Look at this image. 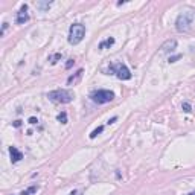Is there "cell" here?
<instances>
[{
  "mask_svg": "<svg viewBox=\"0 0 195 195\" xmlns=\"http://www.w3.org/2000/svg\"><path fill=\"white\" fill-rule=\"evenodd\" d=\"M194 19H195V14L190 11H184V12H181V14H178V17H177V20H175L177 31H178V32H188L190 29V26H192V23H194Z\"/></svg>",
  "mask_w": 195,
  "mask_h": 195,
  "instance_id": "1",
  "label": "cell"
},
{
  "mask_svg": "<svg viewBox=\"0 0 195 195\" xmlns=\"http://www.w3.org/2000/svg\"><path fill=\"white\" fill-rule=\"evenodd\" d=\"M47 98L52 102H56V104H69L73 101V92L66 90V88H60V90L49 92Z\"/></svg>",
  "mask_w": 195,
  "mask_h": 195,
  "instance_id": "2",
  "label": "cell"
},
{
  "mask_svg": "<svg viewBox=\"0 0 195 195\" xmlns=\"http://www.w3.org/2000/svg\"><path fill=\"white\" fill-rule=\"evenodd\" d=\"M86 35V26L81 23H73L69 29V43L70 44H79Z\"/></svg>",
  "mask_w": 195,
  "mask_h": 195,
  "instance_id": "3",
  "label": "cell"
},
{
  "mask_svg": "<svg viewBox=\"0 0 195 195\" xmlns=\"http://www.w3.org/2000/svg\"><path fill=\"white\" fill-rule=\"evenodd\" d=\"M90 99L96 104H107L114 99V93L111 90H95L92 92Z\"/></svg>",
  "mask_w": 195,
  "mask_h": 195,
  "instance_id": "4",
  "label": "cell"
},
{
  "mask_svg": "<svg viewBox=\"0 0 195 195\" xmlns=\"http://www.w3.org/2000/svg\"><path fill=\"white\" fill-rule=\"evenodd\" d=\"M113 73L116 75L119 79H122V81L131 79V72H130V69H128L125 64H114V66H111L107 75H113Z\"/></svg>",
  "mask_w": 195,
  "mask_h": 195,
  "instance_id": "5",
  "label": "cell"
},
{
  "mask_svg": "<svg viewBox=\"0 0 195 195\" xmlns=\"http://www.w3.org/2000/svg\"><path fill=\"white\" fill-rule=\"evenodd\" d=\"M175 49H177V40L169 38L160 46V54H169V52H174Z\"/></svg>",
  "mask_w": 195,
  "mask_h": 195,
  "instance_id": "6",
  "label": "cell"
},
{
  "mask_svg": "<svg viewBox=\"0 0 195 195\" xmlns=\"http://www.w3.org/2000/svg\"><path fill=\"white\" fill-rule=\"evenodd\" d=\"M29 20V14H28V5H21L20 11L17 12V23L19 25H25Z\"/></svg>",
  "mask_w": 195,
  "mask_h": 195,
  "instance_id": "7",
  "label": "cell"
},
{
  "mask_svg": "<svg viewBox=\"0 0 195 195\" xmlns=\"http://www.w3.org/2000/svg\"><path fill=\"white\" fill-rule=\"evenodd\" d=\"M9 154H11V162L12 163H17L23 159V154H21L15 146H9Z\"/></svg>",
  "mask_w": 195,
  "mask_h": 195,
  "instance_id": "8",
  "label": "cell"
},
{
  "mask_svg": "<svg viewBox=\"0 0 195 195\" xmlns=\"http://www.w3.org/2000/svg\"><path fill=\"white\" fill-rule=\"evenodd\" d=\"M82 75H84V70H82V69H79L76 73H73L72 76H69V78H67V84H69V86H72V84L79 82V79L82 78Z\"/></svg>",
  "mask_w": 195,
  "mask_h": 195,
  "instance_id": "9",
  "label": "cell"
},
{
  "mask_svg": "<svg viewBox=\"0 0 195 195\" xmlns=\"http://www.w3.org/2000/svg\"><path fill=\"white\" fill-rule=\"evenodd\" d=\"M113 44H114V38H113V37H108L107 40H104V41L99 43L98 49H101V50H102V49H105V47H111Z\"/></svg>",
  "mask_w": 195,
  "mask_h": 195,
  "instance_id": "10",
  "label": "cell"
},
{
  "mask_svg": "<svg viewBox=\"0 0 195 195\" xmlns=\"http://www.w3.org/2000/svg\"><path fill=\"white\" fill-rule=\"evenodd\" d=\"M37 186H31V188H28V189H26V190H23V192H21L20 195H32V194H35V192H37Z\"/></svg>",
  "mask_w": 195,
  "mask_h": 195,
  "instance_id": "11",
  "label": "cell"
},
{
  "mask_svg": "<svg viewBox=\"0 0 195 195\" xmlns=\"http://www.w3.org/2000/svg\"><path fill=\"white\" fill-rule=\"evenodd\" d=\"M56 119H58V122H61V123H67V113L61 111L58 116H56Z\"/></svg>",
  "mask_w": 195,
  "mask_h": 195,
  "instance_id": "12",
  "label": "cell"
},
{
  "mask_svg": "<svg viewBox=\"0 0 195 195\" xmlns=\"http://www.w3.org/2000/svg\"><path fill=\"white\" fill-rule=\"evenodd\" d=\"M102 131H104V127H102V125H101V127H98L96 130H93V131L90 133V139H95V137H96L98 134H101Z\"/></svg>",
  "mask_w": 195,
  "mask_h": 195,
  "instance_id": "13",
  "label": "cell"
},
{
  "mask_svg": "<svg viewBox=\"0 0 195 195\" xmlns=\"http://www.w3.org/2000/svg\"><path fill=\"white\" fill-rule=\"evenodd\" d=\"M50 5H52V2H46V3H43V2H38V3H37V6H38L40 9H41V11L47 9V8L50 6Z\"/></svg>",
  "mask_w": 195,
  "mask_h": 195,
  "instance_id": "14",
  "label": "cell"
},
{
  "mask_svg": "<svg viewBox=\"0 0 195 195\" xmlns=\"http://www.w3.org/2000/svg\"><path fill=\"white\" fill-rule=\"evenodd\" d=\"M181 108H183V111H186V113L192 111V107H190L189 102H183V104H181Z\"/></svg>",
  "mask_w": 195,
  "mask_h": 195,
  "instance_id": "15",
  "label": "cell"
},
{
  "mask_svg": "<svg viewBox=\"0 0 195 195\" xmlns=\"http://www.w3.org/2000/svg\"><path fill=\"white\" fill-rule=\"evenodd\" d=\"M58 60H61V54H55V55L50 56V63L52 64H56V63H58Z\"/></svg>",
  "mask_w": 195,
  "mask_h": 195,
  "instance_id": "16",
  "label": "cell"
},
{
  "mask_svg": "<svg viewBox=\"0 0 195 195\" xmlns=\"http://www.w3.org/2000/svg\"><path fill=\"white\" fill-rule=\"evenodd\" d=\"M181 55H174V56H169V60H168V63H175L177 60H180Z\"/></svg>",
  "mask_w": 195,
  "mask_h": 195,
  "instance_id": "17",
  "label": "cell"
},
{
  "mask_svg": "<svg viewBox=\"0 0 195 195\" xmlns=\"http://www.w3.org/2000/svg\"><path fill=\"white\" fill-rule=\"evenodd\" d=\"M73 64H75V61H73V60H67V63H66V69H70Z\"/></svg>",
  "mask_w": 195,
  "mask_h": 195,
  "instance_id": "18",
  "label": "cell"
},
{
  "mask_svg": "<svg viewBox=\"0 0 195 195\" xmlns=\"http://www.w3.org/2000/svg\"><path fill=\"white\" fill-rule=\"evenodd\" d=\"M37 122H38V119H37V117H34V116H32V117H29V123H31V125H35Z\"/></svg>",
  "mask_w": 195,
  "mask_h": 195,
  "instance_id": "19",
  "label": "cell"
},
{
  "mask_svg": "<svg viewBox=\"0 0 195 195\" xmlns=\"http://www.w3.org/2000/svg\"><path fill=\"white\" fill-rule=\"evenodd\" d=\"M6 28H8V23H3V28H2V32H0V35H3V34H5Z\"/></svg>",
  "mask_w": 195,
  "mask_h": 195,
  "instance_id": "20",
  "label": "cell"
},
{
  "mask_svg": "<svg viewBox=\"0 0 195 195\" xmlns=\"http://www.w3.org/2000/svg\"><path fill=\"white\" fill-rule=\"evenodd\" d=\"M116 121H117V117L114 116V117H111V119H110V121H108L107 123H108V125H110V123H114V122H116Z\"/></svg>",
  "mask_w": 195,
  "mask_h": 195,
  "instance_id": "21",
  "label": "cell"
},
{
  "mask_svg": "<svg viewBox=\"0 0 195 195\" xmlns=\"http://www.w3.org/2000/svg\"><path fill=\"white\" fill-rule=\"evenodd\" d=\"M20 125H21V121H15V122H14V127H15V128H19Z\"/></svg>",
  "mask_w": 195,
  "mask_h": 195,
  "instance_id": "22",
  "label": "cell"
},
{
  "mask_svg": "<svg viewBox=\"0 0 195 195\" xmlns=\"http://www.w3.org/2000/svg\"><path fill=\"white\" fill-rule=\"evenodd\" d=\"M70 195H79V192H78V190H73V192L70 194Z\"/></svg>",
  "mask_w": 195,
  "mask_h": 195,
  "instance_id": "23",
  "label": "cell"
},
{
  "mask_svg": "<svg viewBox=\"0 0 195 195\" xmlns=\"http://www.w3.org/2000/svg\"><path fill=\"white\" fill-rule=\"evenodd\" d=\"M186 195H195V192H190V194H186Z\"/></svg>",
  "mask_w": 195,
  "mask_h": 195,
  "instance_id": "24",
  "label": "cell"
}]
</instances>
